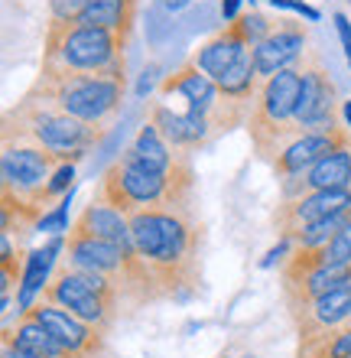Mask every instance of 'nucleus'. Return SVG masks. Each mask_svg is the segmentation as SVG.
Listing matches in <instances>:
<instances>
[{
  "instance_id": "1",
  "label": "nucleus",
  "mask_w": 351,
  "mask_h": 358,
  "mask_svg": "<svg viewBox=\"0 0 351 358\" xmlns=\"http://www.w3.org/2000/svg\"><path fill=\"white\" fill-rule=\"evenodd\" d=\"M130 238L163 300H186L202 280V225L189 208H143L130 215Z\"/></svg>"
},
{
  "instance_id": "2",
  "label": "nucleus",
  "mask_w": 351,
  "mask_h": 358,
  "mask_svg": "<svg viewBox=\"0 0 351 358\" xmlns=\"http://www.w3.org/2000/svg\"><path fill=\"white\" fill-rule=\"evenodd\" d=\"M98 192L117 206L124 215L143 212V208H189L195 196V170H192V157L170 173L147 170L140 163L121 157L111 163L98 182Z\"/></svg>"
},
{
  "instance_id": "3",
  "label": "nucleus",
  "mask_w": 351,
  "mask_h": 358,
  "mask_svg": "<svg viewBox=\"0 0 351 358\" xmlns=\"http://www.w3.org/2000/svg\"><path fill=\"white\" fill-rule=\"evenodd\" d=\"M124 52L107 29L85 27V23H56L49 20L46 49L39 78H66V76H124Z\"/></svg>"
},
{
  "instance_id": "4",
  "label": "nucleus",
  "mask_w": 351,
  "mask_h": 358,
  "mask_svg": "<svg viewBox=\"0 0 351 358\" xmlns=\"http://www.w3.org/2000/svg\"><path fill=\"white\" fill-rule=\"evenodd\" d=\"M13 137L17 143L43 147V150L62 153L78 163L88 153V147L98 141V127L78 121L56 104L23 94V101L10 108L3 117V141H13Z\"/></svg>"
},
{
  "instance_id": "5",
  "label": "nucleus",
  "mask_w": 351,
  "mask_h": 358,
  "mask_svg": "<svg viewBox=\"0 0 351 358\" xmlns=\"http://www.w3.org/2000/svg\"><path fill=\"white\" fill-rule=\"evenodd\" d=\"M127 92V78L111 76H66V78H36L29 88V98L49 101L66 114L91 127H105L117 117Z\"/></svg>"
},
{
  "instance_id": "6",
  "label": "nucleus",
  "mask_w": 351,
  "mask_h": 358,
  "mask_svg": "<svg viewBox=\"0 0 351 358\" xmlns=\"http://www.w3.org/2000/svg\"><path fill=\"white\" fill-rule=\"evenodd\" d=\"M43 300L56 303L72 316L85 320L88 326L107 332L117 320V306H121V290L107 277L98 273H82L75 267H68L66 261H59L52 280L43 290Z\"/></svg>"
},
{
  "instance_id": "7",
  "label": "nucleus",
  "mask_w": 351,
  "mask_h": 358,
  "mask_svg": "<svg viewBox=\"0 0 351 358\" xmlns=\"http://www.w3.org/2000/svg\"><path fill=\"white\" fill-rule=\"evenodd\" d=\"M170 94H176V98L186 101V111L199 114V117H209L215 134L231 131V127H237L244 117H251V114H247V101L228 98V94L218 88L215 78H209L199 66H192V62H186V66L176 69L172 76L163 78L160 98L166 101Z\"/></svg>"
},
{
  "instance_id": "8",
  "label": "nucleus",
  "mask_w": 351,
  "mask_h": 358,
  "mask_svg": "<svg viewBox=\"0 0 351 358\" xmlns=\"http://www.w3.org/2000/svg\"><path fill=\"white\" fill-rule=\"evenodd\" d=\"M62 163H75L72 157L43 150V147H29V143H3V157H0V192L23 199L29 206L46 212V186L52 173Z\"/></svg>"
},
{
  "instance_id": "9",
  "label": "nucleus",
  "mask_w": 351,
  "mask_h": 358,
  "mask_svg": "<svg viewBox=\"0 0 351 358\" xmlns=\"http://www.w3.org/2000/svg\"><path fill=\"white\" fill-rule=\"evenodd\" d=\"M299 72H303V94H299V108H296V124L306 134H329L335 127H342L335 121V114H338V88H335L332 76L325 72L322 59L315 52H303Z\"/></svg>"
},
{
  "instance_id": "10",
  "label": "nucleus",
  "mask_w": 351,
  "mask_h": 358,
  "mask_svg": "<svg viewBox=\"0 0 351 358\" xmlns=\"http://www.w3.org/2000/svg\"><path fill=\"white\" fill-rule=\"evenodd\" d=\"M27 316H33L39 326H46L49 336L72 358H101L107 352V332L88 326L85 320H78V316H72V313L56 306V303L43 300V296L29 306Z\"/></svg>"
},
{
  "instance_id": "11",
  "label": "nucleus",
  "mask_w": 351,
  "mask_h": 358,
  "mask_svg": "<svg viewBox=\"0 0 351 358\" xmlns=\"http://www.w3.org/2000/svg\"><path fill=\"white\" fill-rule=\"evenodd\" d=\"M338 212H351V189H322V192H306L299 199H283V206L276 208V228L280 238H290L299 228L332 218Z\"/></svg>"
},
{
  "instance_id": "12",
  "label": "nucleus",
  "mask_w": 351,
  "mask_h": 358,
  "mask_svg": "<svg viewBox=\"0 0 351 358\" xmlns=\"http://www.w3.org/2000/svg\"><path fill=\"white\" fill-rule=\"evenodd\" d=\"M322 189H351V141L325 153L313 170L280 179L283 199H299L306 192H322Z\"/></svg>"
},
{
  "instance_id": "13",
  "label": "nucleus",
  "mask_w": 351,
  "mask_h": 358,
  "mask_svg": "<svg viewBox=\"0 0 351 358\" xmlns=\"http://www.w3.org/2000/svg\"><path fill=\"white\" fill-rule=\"evenodd\" d=\"M306 52V29L293 20H276L274 33L254 46V66L260 78H270L283 69L296 66Z\"/></svg>"
},
{
  "instance_id": "14",
  "label": "nucleus",
  "mask_w": 351,
  "mask_h": 358,
  "mask_svg": "<svg viewBox=\"0 0 351 358\" xmlns=\"http://www.w3.org/2000/svg\"><path fill=\"white\" fill-rule=\"evenodd\" d=\"M150 124L163 134V141L176 150H199L211 137H218L209 117H199L192 111H172L166 101H156L150 108Z\"/></svg>"
},
{
  "instance_id": "15",
  "label": "nucleus",
  "mask_w": 351,
  "mask_h": 358,
  "mask_svg": "<svg viewBox=\"0 0 351 358\" xmlns=\"http://www.w3.org/2000/svg\"><path fill=\"white\" fill-rule=\"evenodd\" d=\"M348 141H351L348 127H335V131H329V134H299L293 143H286L283 153H280L270 166H274L276 179L296 176V173L313 170L325 153H332L335 147H342V143H348Z\"/></svg>"
},
{
  "instance_id": "16",
  "label": "nucleus",
  "mask_w": 351,
  "mask_h": 358,
  "mask_svg": "<svg viewBox=\"0 0 351 358\" xmlns=\"http://www.w3.org/2000/svg\"><path fill=\"white\" fill-rule=\"evenodd\" d=\"M296 320V329H299V339H313L319 332L338 329L345 326L351 316V287H342V290H332L319 296V300L299 303V306H290Z\"/></svg>"
},
{
  "instance_id": "17",
  "label": "nucleus",
  "mask_w": 351,
  "mask_h": 358,
  "mask_svg": "<svg viewBox=\"0 0 351 358\" xmlns=\"http://www.w3.org/2000/svg\"><path fill=\"white\" fill-rule=\"evenodd\" d=\"M72 231H82L88 238H101V241H111V245H133L130 238V215H124L117 206H111L101 192L91 196L85 208H82V215L75 218V225Z\"/></svg>"
},
{
  "instance_id": "18",
  "label": "nucleus",
  "mask_w": 351,
  "mask_h": 358,
  "mask_svg": "<svg viewBox=\"0 0 351 358\" xmlns=\"http://www.w3.org/2000/svg\"><path fill=\"white\" fill-rule=\"evenodd\" d=\"M342 287H351V264H319L303 273H283V293L290 306L319 300Z\"/></svg>"
},
{
  "instance_id": "19",
  "label": "nucleus",
  "mask_w": 351,
  "mask_h": 358,
  "mask_svg": "<svg viewBox=\"0 0 351 358\" xmlns=\"http://www.w3.org/2000/svg\"><path fill=\"white\" fill-rule=\"evenodd\" d=\"M66 251V241L62 238H49L43 248H36V251H29L27 257V267H23V280H20V290H17V306L20 313H27L33 303L43 296V290H46V283L52 280V273H56L59 267V255Z\"/></svg>"
},
{
  "instance_id": "20",
  "label": "nucleus",
  "mask_w": 351,
  "mask_h": 358,
  "mask_svg": "<svg viewBox=\"0 0 351 358\" xmlns=\"http://www.w3.org/2000/svg\"><path fill=\"white\" fill-rule=\"evenodd\" d=\"M247 49H254V46L244 39V33H241V27H237V20H234V23H228V27L221 29L218 36H211L209 43H205V46L189 59V62L192 66H199L209 78L221 82V76L234 66L237 59L244 56Z\"/></svg>"
},
{
  "instance_id": "21",
  "label": "nucleus",
  "mask_w": 351,
  "mask_h": 358,
  "mask_svg": "<svg viewBox=\"0 0 351 358\" xmlns=\"http://www.w3.org/2000/svg\"><path fill=\"white\" fill-rule=\"evenodd\" d=\"M137 10H140V0H88L78 23L107 29L117 39V46L127 49L137 27Z\"/></svg>"
},
{
  "instance_id": "22",
  "label": "nucleus",
  "mask_w": 351,
  "mask_h": 358,
  "mask_svg": "<svg viewBox=\"0 0 351 358\" xmlns=\"http://www.w3.org/2000/svg\"><path fill=\"white\" fill-rule=\"evenodd\" d=\"M124 157L133 160V163H140V166H147V170L170 173L189 157V150H176V147H170L153 124H143L140 131H137V137H133V143L124 150Z\"/></svg>"
},
{
  "instance_id": "23",
  "label": "nucleus",
  "mask_w": 351,
  "mask_h": 358,
  "mask_svg": "<svg viewBox=\"0 0 351 358\" xmlns=\"http://www.w3.org/2000/svg\"><path fill=\"white\" fill-rule=\"evenodd\" d=\"M299 358H351V322L306 339Z\"/></svg>"
},
{
  "instance_id": "24",
  "label": "nucleus",
  "mask_w": 351,
  "mask_h": 358,
  "mask_svg": "<svg viewBox=\"0 0 351 358\" xmlns=\"http://www.w3.org/2000/svg\"><path fill=\"white\" fill-rule=\"evenodd\" d=\"M237 27H241L247 43L257 46V43H264V39L274 33L276 23L267 17V13H260V10H251V13H241V17H237Z\"/></svg>"
},
{
  "instance_id": "25",
  "label": "nucleus",
  "mask_w": 351,
  "mask_h": 358,
  "mask_svg": "<svg viewBox=\"0 0 351 358\" xmlns=\"http://www.w3.org/2000/svg\"><path fill=\"white\" fill-rule=\"evenodd\" d=\"M322 261L325 264H351V215L342 225V231L322 248Z\"/></svg>"
},
{
  "instance_id": "26",
  "label": "nucleus",
  "mask_w": 351,
  "mask_h": 358,
  "mask_svg": "<svg viewBox=\"0 0 351 358\" xmlns=\"http://www.w3.org/2000/svg\"><path fill=\"white\" fill-rule=\"evenodd\" d=\"M72 179H75V163H62V166L52 173V179H49V186H46L49 206H52L59 196H68V192H72Z\"/></svg>"
},
{
  "instance_id": "27",
  "label": "nucleus",
  "mask_w": 351,
  "mask_h": 358,
  "mask_svg": "<svg viewBox=\"0 0 351 358\" xmlns=\"http://www.w3.org/2000/svg\"><path fill=\"white\" fill-rule=\"evenodd\" d=\"M68 199H72V192H68L52 212L43 215V222H39L36 231H46V235H62V231H68Z\"/></svg>"
},
{
  "instance_id": "28",
  "label": "nucleus",
  "mask_w": 351,
  "mask_h": 358,
  "mask_svg": "<svg viewBox=\"0 0 351 358\" xmlns=\"http://www.w3.org/2000/svg\"><path fill=\"white\" fill-rule=\"evenodd\" d=\"M88 0H49V20L56 23H78Z\"/></svg>"
},
{
  "instance_id": "29",
  "label": "nucleus",
  "mask_w": 351,
  "mask_h": 358,
  "mask_svg": "<svg viewBox=\"0 0 351 358\" xmlns=\"http://www.w3.org/2000/svg\"><path fill=\"white\" fill-rule=\"evenodd\" d=\"M335 29H338V39H342V46H345V56L351 59V20L345 17V13H335Z\"/></svg>"
},
{
  "instance_id": "30",
  "label": "nucleus",
  "mask_w": 351,
  "mask_h": 358,
  "mask_svg": "<svg viewBox=\"0 0 351 358\" xmlns=\"http://www.w3.org/2000/svg\"><path fill=\"white\" fill-rule=\"evenodd\" d=\"M274 7H286V10H296V13H303V17L309 20H319V10L315 7H306L303 0H270Z\"/></svg>"
},
{
  "instance_id": "31",
  "label": "nucleus",
  "mask_w": 351,
  "mask_h": 358,
  "mask_svg": "<svg viewBox=\"0 0 351 358\" xmlns=\"http://www.w3.org/2000/svg\"><path fill=\"white\" fill-rule=\"evenodd\" d=\"M237 17H241V0H221V20L234 23Z\"/></svg>"
},
{
  "instance_id": "32",
  "label": "nucleus",
  "mask_w": 351,
  "mask_h": 358,
  "mask_svg": "<svg viewBox=\"0 0 351 358\" xmlns=\"http://www.w3.org/2000/svg\"><path fill=\"white\" fill-rule=\"evenodd\" d=\"M186 3H189V0H166V7L170 10H179V7H186Z\"/></svg>"
},
{
  "instance_id": "33",
  "label": "nucleus",
  "mask_w": 351,
  "mask_h": 358,
  "mask_svg": "<svg viewBox=\"0 0 351 358\" xmlns=\"http://www.w3.org/2000/svg\"><path fill=\"white\" fill-rule=\"evenodd\" d=\"M342 114H345V121H348V127H351V101L342 104Z\"/></svg>"
},
{
  "instance_id": "34",
  "label": "nucleus",
  "mask_w": 351,
  "mask_h": 358,
  "mask_svg": "<svg viewBox=\"0 0 351 358\" xmlns=\"http://www.w3.org/2000/svg\"><path fill=\"white\" fill-rule=\"evenodd\" d=\"M348 322H351V316H348Z\"/></svg>"
},
{
  "instance_id": "35",
  "label": "nucleus",
  "mask_w": 351,
  "mask_h": 358,
  "mask_svg": "<svg viewBox=\"0 0 351 358\" xmlns=\"http://www.w3.org/2000/svg\"><path fill=\"white\" fill-rule=\"evenodd\" d=\"M348 131H351V127H348Z\"/></svg>"
}]
</instances>
